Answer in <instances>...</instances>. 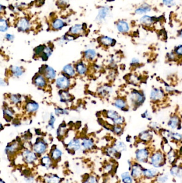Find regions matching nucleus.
<instances>
[{"instance_id": "obj_12", "label": "nucleus", "mask_w": 182, "mask_h": 183, "mask_svg": "<svg viewBox=\"0 0 182 183\" xmlns=\"http://www.w3.org/2000/svg\"><path fill=\"white\" fill-rule=\"evenodd\" d=\"M155 19L153 17L148 16V15H143L139 19V22L141 24L146 26H150L155 23Z\"/></svg>"}, {"instance_id": "obj_6", "label": "nucleus", "mask_w": 182, "mask_h": 183, "mask_svg": "<svg viewBox=\"0 0 182 183\" xmlns=\"http://www.w3.org/2000/svg\"><path fill=\"white\" fill-rule=\"evenodd\" d=\"M181 121L179 116L174 115L169 118L167 122V126L171 130L179 129V127L181 126Z\"/></svg>"}, {"instance_id": "obj_19", "label": "nucleus", "mask_w": 182, "mask_h": 183, "mask_svg": "<svg viewBox=\"0 0 182 183\" xmlns=\"http://www.w3.org/2000/svg\"><path fill=\"white\" fill-rule=\"evenodd\" d=\"M114 104L115 107L121 110L127 109L128 105L127 101L123 98H118L116 99L115 100Z\"/></svg>"}, {"instance_id": "obj_38", "label": "nucleus", "mask_w": 182, "mask_h": 183, "mask_svg": "<svg viewBox=\"0 0 182 183\" xmlns=\"http://www.w3.org/2000/svg\"><path fill=\"white\" fill-rule=\"evenodd\" d=\"M119 116L120 115L115 111L109 110L107 113V117L111 119L112 121H113L114 119H115Z\"/></svg>"}, {"instance_id": "obj_8", "label": "nucleus", "mask_w": 182, "mask_h": 183, "mask_svg": "<svg viewBox=\"0 0 182 183\" xmlns=\"http://www.w3.org/2000/svg\"><path fill=\"white\" fill-rule=\"evenodd\" d=\"M153 138V133L151 130H144L140 132L138 135V139L144 143L151 141Z\"/></svg>"}, {"instance_id": "obj_30", "label": "nucleus", "mask_w": 182, "mask_h": 183, "mask_svg": "<svg viewBox=\"0 0 182 183\" xmlns=\"http://www.w3.org/2000/svg\"><path fill=\"white\" fill-rule=\"evenodd\" d=\"M100 41L102 42V44L103 45L106 46H109L113 44L114 40L112 38H110L107 36H105L100 39Z\"/></svg>"}, {"instance_id": "obj_5", "label": "nucleus", "mask_w": 182, "mask_h": 183, "mask_svg": "<svg viewBox=\"0 0 182 183\" xmlns=\"http://www.w3.org/2000/svg\"><path fill=\"white\" fill-rule=\"evenodd\" d=\"M144 168L141 163L136 161L133 163L130 170V174L134 180H139L143 176V171Z\"/></svg>"}, {"instance_id": "obj_28", "label": "nucleus", "mask_w": 182, "mask_h": 183, "mask_svg": "<svg viewBox=\"0 0 182 183\" xmlns=\"http://www.w3.org/2000/svg\"><path fill=\"white\" fill-rule=\"evenodd\" d=\"M84 55L86 59H93L96 56V52L94 49H89L85 51Z\"/></svg>"}, {"instance_id": "obj_25", "label": "nucleus", "mask_w": 182, "mask_h": 183, "mask_svg": "<svg viewBox=\"0 0 182 183\" xmlns=\"http://www.w3.org/2000/svg\"><path fill=\"white\" fill-rule=\"evenodd\" d=\"M63 72L69 76H73L75 75L74 69L70 64H67L63 68Z\"/></svg>"}, {"instance_id": "obj_37", "label": "nucleus", "mask_w": 182, "mask_h": 183, "mask_svg": "<svg viewBox=\"0 0 182 183\" xmlns=\"http://www.w3.org/2000/svg\"><path fill=\"white\" fill-rule=\"evenodd\" d=\"M8 28V24L7 21L4 19L1 18L0 19V31L2 32L7 31Z\"/></svg>"}, {"instance_id": "obj_48", "label": "nucleus", "mask_w": 182, "mask_h": 183, "mask_svg": "<svg viewBox=\"0 0 182 183\" xmlns=\"http://www.w3.org/2000/svg\"><path fill=\"white\" fill-rule=\"evenodd\" d=\"M114 132L117 134L119 135L122 133L123 131V128L121 126V125H115L113 128Z\"/></svg>"}, {"instance_id": "obj_3", "label": "nucleus", "mask_w": 182, "mask_h": 183, "mask_svg": "<svg viewBox=\"0 0 182 183\" xmlns=\"http://www.w3.org/2000/svg\"><path fill=\"white\" fill-rule=\"evenodd\" d=\"M151 153L146 147L137 149L135 152L136 161L139 163H147L150 161Z\"/></svg>"}, {"instance_id": "obj_1", "label": "nucleus", "mask_w": 182, "mask_h": 183, "mask_svg": "<svg viewBox=\"0 0 182 183\" xmlns=\"http://www.w3.org/2000/svg\"><path fill=\"white\" fill-rule=\"evenodd\" d=\"M166 157L165 154L161 151L153 152L151 154L149 162L155 168H160L165 166Z\"/></svg>"}, {"instance_id": "obj_14", "label": "nucleus", "mask_w": 182, "mask_h": 183, "mask_svg": "<svg viewBox=\"0 0 182 183\" xmlns=\"http://www.w3.org/2000/svg\"><path fill=\"white\" fill-rule=\"evenodd\" d=\"M17 26L19 30L22 31H26L30 28V24L29 21H28L26 18H23L19 21Z\"/></svg>"}, {"instance_id": "obj_52", "label": "nucleus", "mask_w": 182, "mask_h": 183, "mask_svg": "<svg viewBox=\"0 0 182 183\" xmlns=\"http://www.w3.org/2000/svg\"><path fill=\"white\" fill-rule=\"evenodd\" d=\"M11 100L15 104H17L20 101V98L16 95H13L11 97Z\"/></svg>"}, {"instance_id": "obj_42", "label": "nucleus", "mask_w": 182, "mask_h": 183, "mask_svg": "<svg viewBox=\"0 0 182 183\" xmlns=\"http://www.w3.org/2000/svg\"><path fill=\"white\" fill-rule=\"evenodd\" d=\"M141 64V61H140L139 59L136 58V57H134L131 59L130 65L132 67L136 68V67H138V66H140Z\"/></svg>"}, {"instance_id": "obj_9", "label": "nucleus", "mask_w": 182, "mask_h": 183, "mask_svg": "<svg viewBox=\"0 0 182 183\" xmlns=\"http://www.w3.org/2000/svg\"><path fill=\"white\" fill-rule=\"evenodd\" d=\"M117 30L121 33H127L130 31V26L127 21L121 20L117 24Z\"/></svg>"}, {"instance_id": "obj_32", "label": "nucleus", "mask_w": 182, "mask_h": 183, "mask_svg": "<svg viewBox=\"0 0 182 183\" xmlns=\"http://www.w3.org/2000/svg\"><path fill=\"white\" fill-rule=\"evenodd\" d=\"M76 69L80 75H83L87 71V67L83 63H79L76 65Z\"/></svg>"}, {"instance_id": "obj_11", "label": "nucleus", "mask_w": 182, "mask_h": 183, "mask_svg": "<svg viewBox=\"0 0 182 183\" xmlns=\"http://www.w3.org/2000/svg\"><path fill=\"white\" fill-rule=\"evenodd\" d=\"M110 14V9L108 7H103L98 11L96 19L99 21H105Z\"/></svg>"}, {"instance_id": "obj_20", "label": "nucleus", "mask_w": 182, "mask_h": 183, "mask_svg": "<svg viewBox=\"0 0 182 183\" xmlns=\"http://www.w3.org/2000/svg\"><path fill=\"white\" fill-rule=\"evenodd\" d=\"M81 147V143L79 139H74L69 142L68 148L70 149H73L74 151L79 150Z\"/></svg>"}, {"instance_id": "obj_58", "label": "nucleus", "mask_w": 182, "mask_h": 183, "mask_svg": "<svg viewBox=\"0 0 182 183\" xmlns=\"http://www.w3.org/2000/svg\"><path fill=\"white\" fill-rule=\"evenodd\" d=\"M112 169V166H111V164H108L107 166L105 167V171H111Z\"/></svg>"}, {"instance_id": "obj_47", "label": "nucleus", "mask_w": 182, "mask_h": 183, "mask_svg": "<svg viewBox=\"0 0 182 183\" xmlns=\"http://www.w3.org/2000/svg\"><path fill=\"white\" fill-rule=\"evenodd\" d=\"M45 46H38L35 49L34 52H35V54H36V55H40V54H41V53H42L43 51H44V50H45Z\"/></svg>"}, {"instance_id": "obj_22", "label": "nucleus", "mask_w": 182, "mask_h": 183, "mask_svg": "<svg viewBox=\"0 0 182 183\" xmlns=\"http://www.w3.org/2000/svg\"><path fill=\"white\" fill-rule=\"evenodd\" d=\"M114 148L115 149L117 152H124L127 150V146L124 143V142L117 141L115 142V144L114 145Z\"/></svg>"}, {"instance_id": "obj_54", "label": "nucleus", "mask_w": 182, "mask_h": 183, "mask_svg": "<svg viewBox=\"0 0 182 183\" xmlns=\"http://www.w3.org/2000/svg\"><path fill=\"white\" fill-rule=\"evenodd\" d=\"M55 113L57 115L58 114H67L68 113L65 110L62 109H55Z\"/></svg>"}, {"instance_id": "obj_51", "label": "nucleus", "mask_w": 182, "mask_h": 183, "mask_svg": "<svg viewBox=\"0 0 182 183\" xmlns=\"http://www.w3.org/2000/svg\"><path fill=\"white\" fill-rule=\"evenodd\" d=\"M85 183H97V180L95 177L90 176L86 180Z\"/></svg>"}, {"instance_id": "obj_41", "label": "nucleus", "mask_w": 182, "mask_h": 183, "mask_svg": "<svg viewBox=\"0 0 182 183\" xmlns=\"http://www.w3.org/2000/svg\"><path fill=\"white\" fill-rule=\"evenodd\" d=\"M167 58L168 59L169 61L172 62V61H176L177 59V57L175 54L174 52H168L167 54Z\"/></svg>"}, {"instance_id": "obj_60", "label": "nucleus", "mask_w": 182, "mask_h": 183, "mask_svg": "<svg viewBox=\"0 0 182 183\" xmlns=\"http://www.w3.org/2000/svg\"><path fill=\"white\" fill-rule=\"evenodd\" d=\"M0 183H5L2 180H1V182H0Z\"/></svg>"}, {"instance_id": "obj_49", "label": "nucleus", "mask_w": 182, "mask_h": 183, "mask_svg": "<svg viewBox=\"0 0 182 183\" xmlns=\"http://www.w3.org/2000/svg\"><path fill=\"white\" fill-rule=\"evenodd\" d=\"M149 127L150 128L151 130H158L160 128V125L158 124V123L151 122L150 123Z\"/></svg>"}, {"instance_id": "obj_34", "label": "nucleus", "mask_w": 182, "mask_h": 183, "mask_svg": "<svg viewBox=\"0 0 182 183\" xmlns=\"http://www.w3.org/2000/svg\"><path fill=\"white\" fill-rule=\"evenodd\" d=\"M93 140L90 139H84L83 140L82 144L83 148L86 149L91 148L93 147Z\"/></svg>"}, {"instance_id": "obj_4", "label": "nucleus", "mask_w": 182, "mask_h": 183, "mask_svg": "<svg viewBox=\"0 0 182 183\" xmlns=\"http://www.w3.org/2000/svg\"><path fill=\"white\" fill-rule=\"evenodd\" d=\"M165 97L164 90L158 87L152 88L150 93V99L153 102H159L163 100Z\"/></svg>"}, {"instance_id": "obj_33", "label": "nucleus", "mask_w": 182, "mask_h": 183, "mask_svg": "<svg viewBox=\"0 0 182 183\" xmlns=\"http://www.w3.org/2000/svg\"><path fill=\"white\" fill-rule=\"evenodd\" d=\"M45 180L47 183H59L60 179L57 176L52 175L51 176L47 177Z\"/></svg>"}, {"instance_id": "obj_21", "label": "nucleus", "mask_w": 182, "mask_h": 183, "mask_svg": "<svg viewBox=\"0 0 182 183\" xmlns=\"http://www.w3.org/2000/svg\"><path fill=\"white\" fill-rule=\"evenodd\" d=\"M121 179L124 183H134V178L129 171L122 173L121 174Z\"/></svg>"}, {"instance_id": "obj_31", "label": "nucleus", "mask_w": 182, "mask_h": 183, "mask_svg": "<svg viewBox=\"0 0 182 183\" xmlns=\"http://www.w3.org/2000/svg\"><path fill=\"white\" fill-rule=\"evenodd\" d=\"M83 30V27L82 25L76 24L72 26L70 31L73 35H79L81 33Z\"/></svg>"}, {"instance_id": "obj_16", "label": "nucleus", "mask_w": 182, "mask_h": 183, "mask_svg": "<svg viewBox=\"0 0 182 183\" xmlns=\"http://www.w3.org/2000/svg\"><path fill=\"white\" fill-rule=\"evenodd\" d=\"M43 71L45 78L48 79H53L56 77V73L52 67L47 66L43 69Z\"/></svg>"}, {"instance_id": "obj_57", "label": "nucleus", "mask_w": 182, "mask_h": 183, "mask_svg": "<svg viewBox=\"0 0 182 183\" xmlns=\"http://www.w3.org/2000/svg\"><path fill=\"white\" fill-rule=\"evenodd\" d=\"M25 180L29 183H33V182L34 181V178L33 177H26L25 178Z\"/></svg>"}, {"instance_id": "obj_39", "label": "nucleus", "mask_w": 182, "mask_h": 183, "mask_svg": "<svg viewBox=\"0 0 182 183\" xmlns=\"http://www.w3.org/2000/svg\"><path fill=\"white\" fill-rule=\"evenodd\" d=\"M62 155V152L60 150H59L58 149L55 148L52 152V158L55 160H57L61 157Z\"/></svg>"}, {"instance_id": "obj_24", "label": "nucleus", "mask_w": 182, "mask_h": 183, "mask_svg": "<svg viewBox=\"0 0 182 183\" xmlns=\"http://www.w3.org/2000/svg\"><path fill=\"white\" fill-rule=\"evenodd\" d=\"M39 107L38 104L35 102H31L27 104L26 105V110L30 113H33L37 110Z\"/></svg>"}, {"instance_id": "obj_18", "label": "nucleus", "mask_w": 182, "mask_h": 183, "mask_svg": "<svg viewBox=\"0 0 182 183\" xmlns=\"http://www.w3.org/2000/svg\"><path fill=\"white\" fill-rule=\"evenodd\" d=\"M23 155L25 161L27 163L33 162L36 159V156L34 153L28 150L25 151L23 153Z\"/></svg>"}, {"instance_id": "obj_35", "label": "nucleus", "mask_w": 182, "mask_h": 183, "mask_svg": "<svg viewBox=\"0 0 182 183\" xmlns=\"http://www.w3.org/2000/svg\"><path fill=\"white\" fill-rule=\"evenodd\" d=\"M166 158L168 159L169 163H172L173 162H174L176 159V153L175 151L172 149L169 151L166 156Z\"/></svg>"}, {"instance_id": "obj_50", "label": "nucleus", "mask_w": 182, "mask_h": 183, "mask_svg": "<svg viewBox=\"0 0 182 183\" xmlns=\"http://www.w3.org/2000/svg\"><path fill=\"white\" fill-rule=\"evenodd\" d=\"M16 148H17L16 145L14 144V145L8 146L5 151H6V152H8V153H13L15 151Z\"/></svg>"}, {"instance_id": "obj_56", "label": "nucleus", "mask_w": 182, "mask_h": 183, "mask_svg": "<svg viewBox=\"0 0 182 183\" xmlns=\"http://www.w3.org/2000/svg\"><path fill=\"white\" fill-rule=\"evenodd\" d=\"M5 38L7 39L8 40L11 41V40H14V36L13 35H10V34H7L6 35H5Z\"/></svg>"}, {"instance_id": "obj_55", "label": "nucleus", "mask_w": 182, "mask_h": 183, "mask_svg": "<svg viewBox=\"0 0 182 183\" xmlns=\"http://www.w3.org/2000/svg\"><path fill=\"white\" fill-rule=\"evenodd\" d=\"M165 90H166V91L167 92L171 93V92H174V90H175V89H174L173 87H172L170 86H168L166 87Z\"/></svg>"}, {"instance_id": "obj_26", "label": "nucleus", "mask_w": 182, "mask_h": 183, "mask_svg": "<svg viewBox=\"0 0 182 183\" xmlns=\"http://www.w3.org/2000/svg\"><path fill=\"white\" fill-rule=\"evenodd\" d=\"M52 28L55 30H60L64 26V21L60 19H56L52 23Z\"/></svg>"}, {"instance_id": "obj_59", "label": "nucleus", "mask_w": 182, "mask_h": 183, "mask_svg": "<svg viewBox=\"0 0 182 183\" xmlns=\"http://www.w3.org/2000/svg\"><path fill=\"white\" fill-rule=\"evenodd\" d=\"M179 37L182 39V28L179 32Z\"/></svg>"}, {"instance_id": "obj_23", "label": "nucleus", "mask_w": 182, "mask_h": 183, "mask_svg": "<svg viewBox=\"0 0 182 183\" xmlns=\"http://www.w3.org/2000/svg\"><path fill=\"white\" fill-rule=\"evenodd\" d=\"M34 83L36 85H37L38 87H45L46 85V81L45 78L41 75H38L36 76V77H35Z\"/></svg>"}, {"instance_id": "obj_27", "label": "nucleus", "mask_w": 182, "mask_h": 183, "mask_svg": "<svg viewBox=\"0 0 182 183\" xmlns=\"http://www.w3.org/2000/svg\"><path fill=\"white\" fill-rule=\"evenodd\" d=\"M11 71L13 73V75L16 77H21L23 73V70L21 67L18 66H13L11 68Z\"/></svg>"}, {"instance_id": "obj_40", "label": "nucleus", "mask_w": 182, "mask_h": 183, "mask_svg": "<svg viewBox=\"0 0 182 183\" xmlns=\"http://www.w3.org/2000/svg\"><path fill=\"white\" fill-rule=\"evenodd\" d=\"M177 58H182V45H179L176 46L174 50Z\"/></svg>"}, {"instance_id": "obj_44", "label": "nucleus", "mask_w": 182, "mask_h": 183, "mask_svg": "<svg viewBox=\"0 0 182 183\" xmlns=\"http://www.w3.org/2000/svg\"><path fill=\"white\" fill-rule=\"evenodd\" d=\"M162 3L165 6L170 8L175 5V0H162Z\"/></svg>"}, {"instance_id": "obj_29", "label": "nucleus", "mask_w": 182, "mask_h": 183, "mask_svg": "<svg viewBox=\"0 0 182 183\" xmlns=\"http://www.w3.org/2000/svg\"><path fill=\"white\" fill-rule=\"evenodd\" d=\"M169 180L168 174H159L156 177V182L157 183H166Z\"/></svg>"}, {"instance_id": "obj_45", "label": "nucleus", "mask_w": 182, "mask_h": 183, "mask_svg": "<svg viewBox=\"0 0 182 183\" xmlns=\"http://www.w3.org/2000/svg\"><path fill=\"white\" fill-rule=\"evenodd\" d=\"M113 122L116 125H121L124 123V118L123 117L119 116L115 119H114Z\"/></svg>"}, {"instance_id": "obj_17", "label": "nucleus", "mask_w": 182, "mask_h": 183, "mask_svg": "<svg viewBox=\"0 0 182 183\" xmlns=\"http://www.w3.org/2000/svg\"><path fill=\"white\" fill-rule=\"evenodd\" d=\"M33 149L34 152L38 154H42L45 152L47 149V145L45 142L40 141L35 144Z\"/></svg>"}, {"instance_id": "obj_15", "label": "nucleus", "mask_w": 182, "mask_h": 183, "mask_svg": "<svg viewBox=\"0 0 182 183\" xmlns=\"http://www.w3.org/2000/svg\"><path fill=\"white\" fill-rule=\"evenodd\" d=\"M170 173L172 176L181 178H182V167L177 166H172L170 170Z\"/></svg>"}, {"instance_id": "obj_36", "label": "nucleus", "mask_w": 182, "mask_h": 183, "mask_svg": "<svg viewBox=\"0 0 182 183\" xmlns=\"http://www.w3.org/2000/svg\"><path fill=\"white\" fill-rule=\"evenodd\" d=\"M60 100L62 102H66L70 99L71 95L66 91H61L59 93Z\"/></svg>"}, {"instance_id": "obj_43", "label": "nucleus", "mask_w": 182, "mask_h": 183, "mask_svg": "<svg viewBox=\"0 0 182 183\" xmlns=\"http://www.w3.org/2000/svg\"><path fill=\"white\" fill-rule=\"evenodd\" d=\"M51 162H52L51 159L49 156H44L42 159V164L46 167H47V166L49 167L50 165Z\"/></svg>"}, {"instance_id": "obj_53", "label": "nucleus", "mask_w": 182, "mask_h": 183, "mask_svg": "<svg viewBox=\"0 0 182 183\" xmlns=\"http://www.w3.org/2000/svg\"><path fill=\"white\" fill-rule=\"evenodd\" d=\"M55 116H54L53 114L51 115V117H50V121L49 122V126L51 128H52L54 127V123H55Z\"/></svg>"}, {"instance_id": "obj_2", "label": "nucleus", "mask_w": 182, "mask_h": 183, "mask_svg": "<svg viewBox=\"0 0 182 183\" xmlns=\"http://www.w3.org/2000/svg\"><path fill=\"white\" fill-rule=\"evenodd\" d=\"M129 100L134 108L139 107L145 101L144 92L138 90H133L129 95Z\"/></svg>"}, {"instance_id": "obj_46", "label": "nucleus", "mask_w": 182, "mask_h": 183, "mask_svg": "<svg viewBox=\"0 0 182 183\" xmlns=\"http://www.w3.org/2000/svg\"><path fill=\"white\" fill-rule=\"evenodd\" d=\"M141 117L143 118H145L148 119V121H151L152 118L151 114L148 111V110H146L144 112L143 114H141Z\"/></svg>"}, {"instance_id": "obj_61", "label": "nucleus", "mask_w": 182, "mask_h": 183, "mask_svg": "<svg viewBox=\"0 0 182 183\" xmlns=\"http://www.w3.org/2000/svg\"><path fill=\"white\" fill-rule=\"evenodd\" d=\"M110 1H114V0H110Z\"/></svg>"}, {"instance_id": "obj_13", "label": "nucleus", "mask_w": 182, "mask_h": 183, "mask_svg": "<svg viewBox=\"0 0 182 183\" xmlns=\"http://www.w3.org/2000/svg\"><path fill=\"white\" fill-rule=\"evenodd\" d=\"M151 7L148 4H143L140 7L137 8L135 12L137 15H145L151 10Z\"/></svg>"}, {"instance_id": "obj_7", "label": "nucleus", "mask_w": 182, "mask_h": 183, "mask_svg": "<svg viewBox=\"0 0 182 183\" xmlns=\"http://www.w3.org/2000/svg\"><path fill=\"white\" fill-rule=\"evenodd\" d=\"M159 175V172L157 168H144L143 171V176L148 179H153L156 178V177Z\"/></svg>"}, {"instance_id": "obj_10", "label": "nucleus", "mask_w": 182, "mask_h": 183, "mask_svg": "<svg viewBox=\"0 0 182 183\" xmlns=\"http://www.w3.org/2000/svg\"><path fill=\"white\" fill-rule=\"evenodd\" d=\"M56 85L61 89H66L69 86L70 81L69 78L66 76H61L56 80Z\"/></svg>"}]
</instances>
